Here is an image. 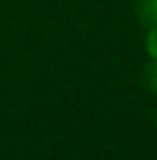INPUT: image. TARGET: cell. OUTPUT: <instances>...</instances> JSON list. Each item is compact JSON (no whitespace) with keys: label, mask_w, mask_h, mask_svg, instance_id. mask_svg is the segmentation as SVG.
Returning <instances> with one entry per match:
<instances>
[{"label":"cell","mask_w":157,"mask_h":160,"mask_svg":"<svg viewBox=\"0 0 157 160\" xmlns=\"http://www.w3.org/2000/svg\"><path fill=\"white\" fill-rule=\"evenodd\" d=\"M155 125H157V116H155Z\"/></svg>","instance_id":"277c9868"},{"label":"cell","mask_w":157,"mask_h":160,"mask_svg":"<svg viewBox=\"0 0 157 160\" xmlns=\"http://www.w3.org/2000/svg\"><path fill=\"white\" fill-rule=\"evenodd\" d=\"M134 14L143 30L157 28V0H136L134 2Z\"/></svg>","instance_id":"6da1fadb"},{"label":"cell","mask_w":157,"mask_h":160,"mask_svg":"<svg viewBox=\"0 0 157 160\" xmlns=\"http://www.w3.org/2000/svg\"><path fill=\"white\" fill-rule=\"evenodd\" d=\"M143 51L148 58H157V28H148L143 37Z\"/></svg>","instance_id":"3957f363"},{"label":"cell","mask_w":157,"mask_h":160,"mask_svg":"<svg viewBox=\"0 0 157 160\" xmlns=\"http://www.w3.org/2000/svg\"><path fill=\"white\" fill-rule=\"evenodd\" d=\"M141 84L148 93L157 95V58H148V63L141 70Z\"/></svg>","instance_id":"7a4b0ae2"}]
</instances>
